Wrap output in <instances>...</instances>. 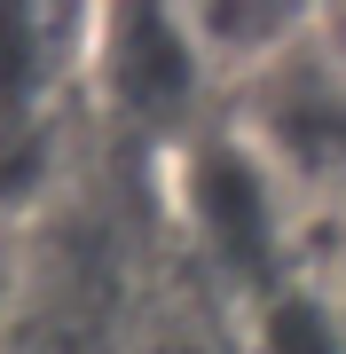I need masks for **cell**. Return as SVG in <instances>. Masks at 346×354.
Listing matches in <instances>:
<instances>
[{"instance_id": "obj_1", "label": "cell", "mask_w": 346, "mask_h": 354, "mask_svg": "<svg viewBox=\"0 0 346 354\" xmlns=\"http://www.w3.org/2000/svg\"><path fill=\"white\" fill-rule=\"evenodd\" d=\"M236 134L299 213H346V55L323 39V24L236 87Z\"/></svg>"}, {"instance_id": "obj_2", "label": "cell", "mask_w": 346, "mask_h": 354, "mask_svg": "<svg viewBox=\"0 0 346 354\" xmlns=\"http://www.w3.org/2000/svg\"><path fill=\"white\" fill-rule=\"evenodd\" d=\"M181 213H189V236L213 252L220 276H236L252 299L283 291L291 276V221L299 205L283 197V181L244 150V134H205L181 150Z\"/></svg>"}, {"instance_id": "obj_3", "label": "cell", "mask_w": 346, "mask_h": 354, "mask_svg": "<svg viewBox=\"0 0 346 354\" xmlns=\"http://www.w3.org/2000/svg\"><path fill=\"white\" fill-rule=\"evenodd\" d=\"M95 79H103L110 111L150 127V134H173L189 118V102L213 87L181 8H110V16H95Z\"/></svg>"}, {"instance_id": "obj_4", "label": "cell", "mask_w": 346, "mask_h": 354, "mask_svg": "<svg viewBox=\"0 0 346 354\" xmlns=\"http://www.w3.org/2000/svg\"><path fill=\"white\" fill-rule=\"evenodd\" d=\"M79 32H95V16L64 8H0V127H32L55 102L64 71L95 48H71Z\"/></svg>"}, {"instance_id": "obj_5", "label": "cell", "mask_w": 346, "mask_h": 354, "mask_svg": "<svg viewBox=\"0 0 346 354\" xmlns=\"http://www.w3.org/2000/svg\"><path fill=\"white\" fill-rule=\"evenodd\" d=\"M181 16H189V39H197V55H205L213 87L260 79L283 48H299V39L315 32L307 8H276V0H229V8H181Z\"/></svg>"}, {"instance_id": "obj_6", "label": "cell", "mask_w": 346, "mask_h": 354, "mask_svg": "<svg viewBox=\"0 0 346 354\" xmlns=\"http://www.w3.org/2000/svg\"><path fill=\"white\" fill-rule=\"evenodd\" d=\"M252 354H346V299L315 283H283L252 307Z\"/></svg>"}, {"instance_id": "obj_7", "label": "cell", "mask_w": 346, "mask_h": 354, "mask_svg": "<svg viewBox=\"0 0 346 354\" xmlns=\"http://www.w3.org/2000/svg\"><path fill=\"white\" fill-rule=\"evenodd\" d=\"M315 24H323V39H331V48L346 55V8H323V16H315Z\"/></svg>"}, {"instance_id": "obj_8", "label": "cell", "mask_w": 346, "mask_h": 354, "mask_svg": "<svg viewBox=\"0 0 346 354\" xmlns=\"http://www.w3.org/2000/svg\"><path fill=\"white\" fill-rule=\"evenodd\" d=\"M8 276L16 268H8V244H0V315H8Z\"/></svg>"}, {"instance_id": "obj_9", "label": "cell", "mask_w": 346, "mask_h": 354, "mask_svg": "<svg viewBox=\"0 0 346 354\" xmlns=\"http://www.w3.org/2000/svg\"><path fill=\"white\" fill-rule=\"evenodd\" d=\"M338 221H346V213H338Z\"/></svg>"}]
</instances>
